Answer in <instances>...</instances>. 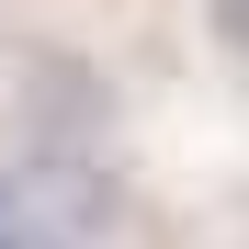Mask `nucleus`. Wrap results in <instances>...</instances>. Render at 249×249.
Instances as JSON below:
<instances>
[{"mask_svg": "<svg viewBox=\"0 0 249 249\" xmlns=\"http://www.w3.org/2000/svg\"><path fill=\"white\" fill-rule=\"evenodd\" d=\"M102 215H113V181H102V159L68 147V136H34L23 170L0 181V227H12V249H91Z\"/></svg>", "mask_w": 249, "mask_h": 249, "instance_id": "1", "label": "nucleus"}]
</instances>
